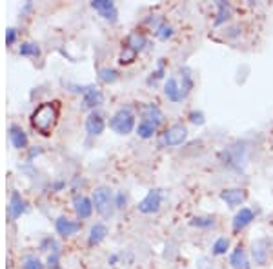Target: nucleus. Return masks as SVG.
<instances>
[{
	"mask_svg": "<svg viewBox=\"0 0 273 269\" xmlns=\"http://www.w3.org/2000/svg\"><path fill=\"white\" fill-rule=\"evenodd\" d=\"M78 91L84 93V105H87V107H97V105H100L104 102V96H102L100 89H97V87H93V86L80 87Z\"/></svg>",
	"mask_w": 273,
	"mask_h": 269,
	"instance_id": "nucleus-13",
	"label": "nucleus"
},
{
	"mask_svg": "<svg viewBox=\"0 0 273 269\" xmlns=\"http://www.w3.org/2000/svg\"><path fill=\"white\" fill-rule=\"evenodd\" d=\"M220 200L226 202V205L230 207H239V205L244 204L246 200V191L241 187H232V189H224L220 193Z\"/></svg>",
	"mask_w": 273,
	"mask_h": 269,
	"instance_id": "nucleus-6",
	"label": "nucleus"
},
{
	"mask_svg": "<svg viewBox=\"0 0 273 269\" xmlns=\"http://www.w3.org/2000/svg\"><path fill=\"white\" fill-rule=\"evenodd\" d=\"M160 204H162V191L160 189H151L148 191V195L139 202V211L142 214H153L160 209Z\"/></svg>",
	"mask_w": 273,
	"mask_h": 269,
	"instance_id": "nucleus-4",
	"label": "nucleus"
},
{
	"mask_svg": "<svg viewBox=\"0 0 273 269\" xmlns=\"http://www.w3.org/2000/svg\"><path fill=\"white\" fill-rule=\"evenodd\" d=\"M230 264H232L233 269H251L250 260H248V255L242 246H237L233 249L232 256H230Z\"/></svg>",
	"mask_w": 273,
	"mask_h": 269,
	"instance_id": "nucleus-14",
	"label": "nucleus"
},
{
	"mask_svg": "<svg viewBox=\"0 0 273 269\" xmlns=\"http://www.w3.org/2000/svg\"><path fill=\"white\" fill-rule=\"evenodd\" d=\"M73 204H75V211H77L78 219H89L91 213H93V200H89L87 196L77 195L73 198Z\"/></svg>",
	"mask_w": 273,
	"mask_h": 269,
	"instance_id": "nucleus-12",
	"label": "nucleus"
},
{
	"mask_svg": "<svg viewBox=\"0 0 273 269\" xmlns=\"http://www.w3.org/2000/svg\"><path fill=\"white\" fill-rule=\"evenodd\" d=\"M146 44H148V42H146V38L142 37V35H139V33H131V35L127 37V42H126V46L131 47L135 53H139V51L144 49Z\"/></svg>",
	"mask_w": 273,
	"mask_h": 269,
	"instance_id": "nucleus-22",
	"label": "nucleus"
},
{
	"mask_svg": "<svg viewBox=\"0 0 273 269\" xmlns=\"http://www.w3.org/2000/svg\"><path fill=\"white\" fill-rule=\"evenodd\" d=\"M191 226H197V228H213L215 226V219L211 217H195V219L191 220Z\"/></svg>",
	"mask_w": 273,
	"mask_h": 269,
	"instance_id": "nucleus-27",
	"label": "nucleus"
},
{
	"mask_svg": "<svg viewBox=\"0 0 273 269\" xmlns=\"http://www.w3.org/2000/svg\"><path fill=\"white\" fill-rule=\"evenodd\" d=\"M186 138H188V129L186 126H182V124H173L162 135L164 144L169 147L180 146L182 142H186Z\"/></svg>",
	"mask_w": 273,
	"mask_h": 269,
	"instance_id": "nucleus-5",
	"label": "nucleus"
},
{
	"mask_svg": "<svg viewBox=\"0 0 273 269\" xmlns=\"http://www.w3.org/2000/svg\"><path fill=\"white\" fill-rule=\"evenodd\" d=\"M155 35L160 38V40H168V38L173 37V28L169 24L166 22H160L157 28H155Z\"/></svg>",
	"mask_w": 273,
	"mask_h": 269,
	"instance_id": "nucleus-24",
	"label": "nucleus"
},
{
	"mask_svg": "<svg viewBox=\"0 0 273 269\" xmlns=\"http://www.w3.org/2000/svg\"><path fill=\"white\" fill-rule=\"evenodd\" d=\"M91 8L95 11H99L109 22H115V20H117V15H118L117 8H115V4L111 0H93V2H91Z\"/></svg>",
	"mask_w": 273,
	"mask_h": 269,
	"instance_id": "nucleus-7",
	"label": "nucleus"
},
{
	"mask_svg": "<svg viewBox=\"0 0 273 269\" xmlns=\"http://www.w3.org/2000/svg\"><path fill=\"white\" fill-rule=\"evenodd\" d=\"M104 128H106L104 117L100 113H97V111H93L86 120V131L89 133L91 137H97V135H102Z\"/></svg>",
	"mask_w": 273,
	"mask_h": 269,
	"instance_id": "nucleus-11",
	"label": "nucleus"
},
{
	"mask_svg": "<svg viewBox=\"0 0 273 269\" xmlns=\"http://www.w3.org/2000/svg\"><path fill=\"white\" fill-rule=\"evenodd\" d=\"M142 120L153 124L155 128H160L164 122V113L155 104H146L142 107Z\"/></svg>",
	"mask_w": 273,
	"mask_h": 269,
	"instance_id": "nucleus-9",
	"label": "nucleus"
},
{
	"mask_svg": "<svg viewBox=\"0 0 273 269\" xmlns=\"http://www.w3.org/2000/svg\"><path fill=\"white\" fill-rule=\"evenodd\" d=\"M106 235H108V228H106L104 224H95V226L89 229V237H87L89 246H97V244H100V242L106 238Z\"/></svg>",
	"mask_w": 273,
	"mask_h": 269,
	"instance_id": "nucleus-19",
	"label": "nucleus"
},
{
	"mask_svg": "<svg viewBox=\"0 0 273 269\" xmlns=\"http://www.w3.org/2000/svg\"><path fill=\"white\" fill-rule=\"evenodd\" d=\"M190 119H191V122H193V124H199V126H202V124L206 122V120H204V115L200 113V111H193V113L190 115Z\"/></svg>",
	"mask_w": 273,
	"mask_h": 269,
	"instance_id": "nucleus-32",
	"label": "nucleus"
},
{
	"mask_svg": "<svg viewBox=\"0 0 273 269\" xmlns=\"http://www.w3.org/2000/svg\"><path fill=\"white\" fill-rule=\"evenodd\" d=\"M93 207L97 209V213L102 214V217H111L113 209L117 207L115 205V196L113 191L109 187H97L95 193H93Z\"/></svg>",
	"mask_w": 273,
	"mask_h": 269,
	"instance_id": "nucleus-2",
	"label": "nucleus"
},
{
	"mask_svg": "<svg viewBox=\"0 0 273 269\" xmlns=\"http://www.w3.org/2000/svg\"><path fill=\"white\" fill-rule=\"evenodd\" d=\"M251 220H255L253 211H251L250 207H241V211L233 217V229H235V231H241L246 226H250Z\"/></svg>",
	"mask_w": 273,
	"mask_h": 269,
	"instance_id": "nucleus-15",
	"label": "nucleus"
},
{
	"mask_svg": "<svg viewBox=\"0 0 273 269\" xmlns=\"http://www.w3.org/2000/svg\"><path fill=\"white\" fill-rule=\"evenodd\" d=\"M24 211H26V202L20 198L18 193H13V195H11V200H9V205H8L9 219H18Z\"/></svg>",
	"mask_w": 273,
	"mask_h": 269,
	"instance_id": "nucleus-17",
	"label": "nucleus"
},
{
	"mask_svg": "<svg viewBox=\"0 0 273 269\" xmlns=\"http://www.w3.org/2000/svg\"><path fill=\"white\" fill-rule=\"evenodd\" d=\"M15 37H17V31L13 28H9L8 33H6V42H8V46H11L15 42Z\"/></svg>",
	"mask_w": 273,
	"mask_h": 269,
	"instance_id": "nucleus-33",
	"label": "nucleus"
},
{
	"mask_svg": "<svg viewBox=\"0 0 273 269\" xmlns=\"http://www.w3.org/2000/svg\"><path fill=\"white\" fill-rule=\"evenodd\" d=\"M135 57H136V53L131 49V47H127V46H124V51H122V55H120V64H131L133 60H135Z\"/></svg>",
	"mask_w": 273,
	"mask_h": 269,
	"instance_id": "nucleus-29",
	"label": "nucleus"
},
{
	"mask_svg": "<svg viewBox=\"0 0 273 269\" xmlns=\"http://www.w3.org/2000/svg\"><path fill=\"white\" fill-rule=\"evenodd\" d=\"M100 80L106 84H111L117 80V73H115L113 69H102V71H100Z\"/></svg>",
	"mask_w": 273,
	"mask_h": 269,
	"instance_id": "nucleus-30",
	"label": "nucleus"
},
{
	"mask_svg": "<svg viewBox=\"0 0 273 269\" xmlns=\"http://www.w3.org/2000/svg\"><path fill=\"white\" fill-rule=\"evenodd\" d=\"M126 202H127V196L126 193H117V196H115V205H117L118 209H122V207H126Z\"/></svg>",
	"mask_w": 273,
	"mask_h": 269,
	"instance_id": "nucleus-31",
	"label": "nucleus"
},
{
	"mask_svg": "<svg viewBox=\"0 0 273 269\" xmlns=\"http://www.w3.org/2000/svg\"><path fill=\"white\" fill-rule=\"evenodd\" d=\"M180 91L182 98H186L193 89V75H191L190 68H180Z\"/></svg>",
	"mask_w": 273,
	"mask_h": 269,
	"instance_id": "nucleus-20",
	"label": "nucleus"
},
{
	"mask_svg": "<svg viewBox=\"0 0 273 269\" xmlns=\"http://www.w3.org/2000/svg\"><path fill=\"white\" fill-rule=\"evenodd\" d=\"M164 93L171 102H180L182 100V91H180V84L175 77H169L164 84Z\"/></svg>",
	"mask_w": 273,
	"mask_h": 269,
	"instance_id": "nucleus-16",
	"label": "nucleus"
},
{
	"mask_svg": "<svg viewBox=\"0 0 273 269\" xmlns=\"http://www.w3.org/2000/svg\"><path fill=\"white\" fill-rule=\"evenodd\" d=\"M217 8H218V13H217V19H215V26H220V24H224L226 20L232 19V6L222 2V0H218Z\"/></svg>",
	"mask_w": 273,
	"mask_h": 269,
	"instance_id": "nucleus-21",
	"label": "nucleus"
},
{
	"mask_svg": "<svg viewBox=\"0 0 273 269\" xmlns=\"http://www.w3.org/2000/svg\"><path fill=\"white\" fill-rule=\"evenodd\" d=\"M228 247H230V240L226 237H220L215 240L213 244V255L215 256H220V255H226Z\"/></svg>",
	"mask_w": 273,
	"mask_h": 269,
	"instance_id": "nucleus-26",
	"label": "nucleus"
},
{
	"mask_svg": "<svg viewBox=\"0 0 273 269\" xmlns=\"http://www.w3.org/2000/svg\"><path fill=\"white\" fill-rule=\"evenodd\" d=\"M251 253H253L255 264H259V265L266 264L269 258V240L268 238H259V240H255Z\"/></svg>",
	"mask_w": 273,
	"mask_h": 269,
	"instance_id": "nucleus-8",
	"label": "nucleus"
},
{
	"mask_svg": "<svg viewBox=\"0 0 273 269\" xmlns=\"http://www.w3.org/2000/svg\"><path fill=\"white\" fill-rule=\"evenodd\" d=\"M55 229H57V233L62 235V237H71V235L80 231V224L71 219H66V217H60V219L57 220V224H55Z\"/></svg>",
	"mask_w": 273,
	"mask_h": 269,
	"instance_id": "nucleus-10",
	"label": "nucleus"
},
{
	"mask_svg": "<svg viewBox=\"0 0 273 269\" xmlns=\"http://www.w3.org/2000/svg\"><path fill=\"white\" fill-rule=\"evenodd\" d=\"M18 51H20V55H24V57H38L40 55V47L36 46V44H33V42H26V44H22Z\"/></svg>",
	"mask_w": 273,
	"mask_h": 269,
	"instance_id": "nucleus-25",
	"label": "nucleus"
},
{
	"mask_svg": "<svg viewBox=\"0 0 273 269\" xmlns=\"http://www.w3.org/2000/svg\"><path fill=\"white\" fill-rule=\"evenodd\" d=\"M57 120H59V105H57V102H46V104L38 105L35 113L31 115L33 128L44 137H48L53 131Z\"/></svg>",
	"mask_w": 273,
	"mask_h": 269,
	"instance_id": "nucleus-1",
	"label": "nucleus"
},
{
	"mask_svg": "<svg viewBox=\"0 0 273 269\" xmlns=\"http://www.w3.org/2000/svg\"><path fill=\"white\" fill-rule=\"evenodd\" d=\"M109 128L118 135H129L135 128V115L129 107H122L111 117L109 120Z\"/></svg>",
	"mask_w": 273,
	"mask_h": 269,
	"instance_id": "nucleus-3",
	"label": "nucleus"
},
{
	"mask_svg": "<svg viewBox=\"0 0 273 269\" xmlns=\"http://www.w3.org/2000/svg\"><path fill=\"white\" fill-rule=\"evenodd\" d=\"M157 129L159 128H155L153 124L141 120V122H139V128H136V135H139L141 138H151L155 133H157Z\"/></svg>",
	"mask_w": 273,
	"mask_h": 269,
	"instance_id": "nucleus-23",
	"label": "nucleus"
},
{
	"mask_svg": "<svg viewBox=\"0 0 273 269\" xmlns=\"http://www.w3.org/2000/svg\"><path fill=\"white\" fill-rule=\"evenodd\" d=\"M9 138H11L13 147H17V149H24V147L27 146L26 133L18 128V126H11V129H9Z\"/></svg>",
	"mask_w": 273,
	"mask_h": 269,
	"instance_id": "nucleus-18",
	"label": "nucleus"
},
{
	"mask_svg": "<svg viewBox=\"0 0 273 269\" xmlns=\"http://www.w3.org/2000/svg\"><path fill=\"white\" fill-rule=\"evenodd\" d=\"M22 267L24 269H44V264H42L40 260L36 258V256H26L22 260Z\"/></svg>",
	"mask_w": 273,
	"mask_h": 269,
	"instance_id": "nucleus-28",
	"label": "nucleus"
}]
</instances>
